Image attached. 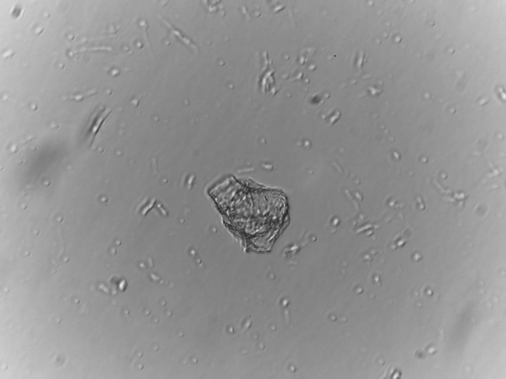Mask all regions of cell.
Here are the masks:
<instances>
[{
  "mask_svg": "<svg viewBox=\"0 0 506 379\" xmlns=\"http://www.w3.org/2000/svg\"><path fill=\"white\" fill-rule=\"evenodd\" d=\"M112 111L105 107H99L91 114L86 126V135L90 147L94 142L100 128Z\"/></svg>",
  "mask_w": 506,
  "mask_h": 379,
  "instance_id": "6da1fadb",
  "label": "cell"
},
{
  "mask_svg": "<svg viewBox=\"0 0 506 379\" xmlns=\"http://www.w3.org/2000/svg\"><path fill=\"white\" fill-rule=\"evenodd\" d=\"M160 18H161L163 23L169 28L170 32L174 37L180 40L181 42L191 49L195 50L196 51L197 50V47L189 38L185 36L178 29L173 26L169 21L165 19V18L162 17H160Z\"/></svg>",
  "mask_w": 506,
  "mask_h": 379,
  "instance_id": "7a4b0ae2",
  "label": "cell"
}]
</instances>
